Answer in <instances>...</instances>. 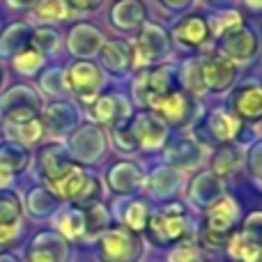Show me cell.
Here are the masks:
<instances>
[{"label":"cell","mask_w":262,"mask_h":262,"mask_svg":"<svg viewBox=\"0 0 262 262\" xmlns=\"http://www.w3.org/2000/svg\"><path fill=\"white\" fill-rule=\"evenodd\" d=\"M239 221V205L230 195H221L207 207L205 214V228L200 232V244L219 249L228 242V237L235 232V226Z\"/></svg>","instance_id":"cell-1"},{"label":"cell","mask_w":262,"mask_h":262,"mask_svg":"<svg viewBox=\"0 0 262 262\" xmlns=\"http://www.w3.org/2000/svg\"><path fill=\"white\" fill-rule=\"evenodd\" d=\"M51 189H53L55 198L69 200V203L78 205L83 209L101 200V180L97 175H92V172L78 168L76 163L58 182H53Z\"/></svg>","instance_id":"cell-2"},{"label":"cell","mask_w":262,"mask_h":262,"mask_svg":"<svg viewBox=\"0 0 262 262\" xmlns=\"http://www.w3.org/2000/svg\"><path fill=\"white\" fill-rule=\"evenodd\" d=\"M147 237L152 244L157 246H168V244H177L184 237H189L191 232V221L186 209L180 203L175 205H166L161 212L152 214L147 219Z\"/></svg>","instance_id":"cell-3"},{"label":"cell","mask_w":262,"mask_h":262,"mask_svg":"<svg viewBox=\"0 0 262 262\" xmlns=\"http://www.w3.org/2000/svg\"><path fill=\"white\" fill-rule=\"evenodd\" d=\"M131 49H134V72H136V69L166 62L172 44L170 37H168V30L161 23L145 21L140 26V30L136 32V41L131 44Z\"/></svg>","instance_id":"cell-4"},{"label":"cell","mask_w":262,"mask_h":262,"mask_svg":"<svg viewBox=\"0 0 262 262\" xmlns=\"http://www.w3.org/2000/svg\"><path fill=\"white\" fill-rule=\"evenodd\" d=\"M198 55V69H200V83H203V92L209 95H223L230 92L237 83L239 69L235 62L223 58L221 53L212 51V53H195Z\"/></svg>","instance_id":"cell-5"},{"label":"cell","mask_w":262,"mask_h":262,"mask_svg":"<svg viewBox=\"0 0 262 262\" xmlns=\"http://www.w3.org/2000/svg\"><path fill=\"white\" fill-rule=\"evenodd\" d=\"M147 111H154L168 127L184 129L189 124H193L195 115H198V97L186 92L184 88H177V90L152 101Z\"/></svg>","instance_id":"cell-6"},{"label":"cell","mask_w":262,"mask_h":262,"mask_svg":"<svg viewBox=\"0 0 262 262\" xmlns=\"http://www.w3.org/2000/svg\"><path fill=\"white\" fill-rule=\"evenodd\" d=\"M170 44L180 51H189V53H198L203 51L209 41L214 39L212 30H209V21L205 14L200 12H186L172 23L168 30Z\"/></svg>","instance_id":"cell-7"},{"label":"cell","mask_w":262,"mask_h":262,"mask_svg":"<svg viewBox=\"0 0 262 262\" xmlns=\"http://www.w3.org/2000/svg\"><path fill=\"white\" fill-rule=\"evenodd\" d=\"M64 85L76 99H81L85 106H90L104 90L106 74L92 60H76L64 72Z\"/></svg>","instance_id":"cell-8"},{"label":"cell","mask_w":262,"mask_h":262,"mask_svg":"<svg viewBox=\"0 0 262 262\" xmlns=\"http://www.w3.org/2000/svg\"><path fill=\"white\" fill-rule=\"evenodd\" d=\"M143 255V239L127 226H118L101 232L99 258L104 262H138Z\"/></svg>","instance_id":"cell-9"},{"label":"cell","mask_w":262,"mask_h":262,"mask_svg":"<svg viewBox=\"0 0 262 262\" xmlns=\"http://www.w3.org/2000/svg\"><path fill=\"white\" fill-rule=\"evenodd\" d=\"M127 127H129L131 138H134L136 149H147V152L161 149L168 140V134H170V127L154 111H147V108H140L138 113H131L127 120Z\"/></svg>","instance_id":"cell-10"},{"label":"cell","mask_w":262,"mask_h":262,"mask_svg":"<svg viewBox=\"0 0 262 262\" xmlns=\"http://www.w3.org/2000/svg\"><path fill=\"white\" fill-rule=\"evenodd\" d=\"M260 49V39H258V30L249 26V21L242 26L226 30L223 35L216 37V53H221L223 58H228L230 62L239 64V62H251L255 60Z\"/></svg>","instance_id":"cell-11"},{"label":"cell","mask_w":262,"mask_h":262,"mask_svg":"<svg viewBox=\"0 0 262 262\" xmlns=\"http://www.w3.org/2000/svg\"><path fill=\"white\" fill-rule=\"evenodd\" d=\"M0 108H3V120L23 122L41 115V97L28 83H16L0 97Z\"/></svg>","instance_id":"cell-12"},{"label":"cell","mask_w":262,"mask_h":262,"mask_svg":"<svg viewBox=\"0 0 262 262\" xmlns=\"http://www.w3.org/2000/svg\"><path fill=\"white\" fill-rule=\"evenodd\" d=\"M242 127H244V124H242L230 111L219 106V108L203 115V120L195 124V134H198V138L207 140V143L212 140L214 145H223V143L237 140V136L242 134Z\"/></svg>","instance_id":"cell-13"},{"label":"cell","mask_w":262,"mask_h":262,"mask_svg":"<svg viewBox=\"0 0 262 262\" xmlns=\"http://www.w3.org/2000/svg\"><path fill=\"white\" fill-rule=\"evenodd\" d=\"M226 249L237 262H260V212L246 216L244 228L228 237Z\"/></svg>","instance_id":"cell-14"},{"label":"cell","mask_w":262,"mask_h":262,"mask_svg":"<svg viewBox=\"0 0 262 262\" xmlns=\"http://www.w3.org/2000/svg\"><path fill=\"white\" fill-rule=\"evenodd\" d=\"M97 55H99V69L104 74L124 78L134 72V49L122 37L104 39L99 51H97Z\"/></svg>","instance_id":"cell-15"},{"label":"cell","mask_w":262,"mask_h":262,"mask_svg":"<svg viewBox=\"0 0 262 262\" xmlns=\"http://www.w3.org/2000/svg\"><path fill=\"white\" fill-rule=\"evenodd\" d=\"M230 111L242 124H260L262 115V92L258 81H246L230 90Z\"/></svg>","instance_id":"cell-16"},{"label":"cell","mask_w":262,"mask_h":262,"mask_svg":"<svg viewBox=\"0 0 262 262\" xmlns=\"http://www.w3.org/2000/svg\"><path fill=\"white\" fill-rule=\"evenodd\" d=\"M147 21V7L143 0H113L108 9V23L122 35H134Z\"/></svg>","instance_id":"cell-17"},{"label":"cell","mask_w":262,"mask_h":262,"mask_svg":"<svg viewBox=\"0 0 262 262\" xmlns=\"http://www.w3.org/2000/svg\"><path fill=\"white\" fill-rule=\"evenodd\" d=\"M88 108H90V118L99 127H113L118 122H124L134 113L129 101L122 95H113V92H101Z\"/></svg>","instance_id":"cell-18"},{"label":"cell","mask_w":262,"mask_h":262,"mask_svg":"<svg viewBox=\"0 0 262 262\" xmlns=\"http://www.w3.org/2000/svg\"><path fill=\"white\" fill-rule=\"evenodd\" d=\"M101 41H104V32L97 26H92V23L83 21V23H76V26L69 28L64 46H67V51L72 55H76V58L90 60L92 55H97Z\"/></svg>","instance_id":"cell-19"},{"label":"cell","mask_w":262,"mask_h":262,"mask_svg":"<svg viewBox=\"0 0 262 262\" xmlns=\"http://www.w3.org/2000/svg\"><path fill=\"white\" fill-rule=\"evenodd\" d=\"M28 262H67L69 246L55 232H39L26 251Z\"/></svg>","instance_id":"cell-20"},{"label":"cell","mask_w":262,"mask_h":262,"mask_svg":"<svg viewBox=\"0 0 262 262\" xmlns=\"http://www.w3.org/2000/svg\"><path fill=\"white\" fill-rule=\"evenodd\" d=\"M37 166H39V175L44 177L49 184L58 182L69 168L74 166L69 152L60 143H46L37 154Z\"/></svg>","instance_id":"cell-21"},{"label":"cell","mask_w":262,"mask_h":262,"mask_svg":"<svg viewBox=\"0 0 262 262\" xmlns=\"http://www.w3.org/2000/svg\"><path fill=\"white\" fill-rule=\"evenodd\" d=\"M0 127H3V134L7 140H14V143L23 145V147H35V145L41 143L46 129H44V120L41 115L30 120H23V122H7V120H0Z\"/></svg>","instance_id":"cell-22"},{"label":"cell","mask_w":262,"mask_h":262,"mask_svg":"<svg viewBox=\"0 0 262 262\" xmlns=\"http://www.w3.org/2000/svg\"><path fill=\"white\" fill-rule=\"evenodd\" d=\"M72 149L83 161H88V163L97 161V159L104 154V134H101V129L97 127V124H85V127H81L76 131V136H74Z\"/></svg>","instance_id":"cell-23"},{"label":"cell","mask_w":262,"mask_h":262,"mask_svg":"<svg viewBox=\"0 0 262 262\" xmlns=\"http://www.w3.org/2000/svg\"><path fill=\"white\" fill-rule=\"evenodd\" d=\"M209 163H212V172L216 177H230V175H235L242 168V163H244V149H242L235 140H232V143L216 145Z\"/></svg>","instance_id":"cell-24"},{"label":"cell","mask_w":262,"mask_h":262,"mask_svg":"<svg viewBox=\"0 0 262 262\" xmlns=\"http://www.w3.org/2000/svg\"><path fill=\"white\" fill-rule=\"evenodd\" d=\"M108 184L115 193H134L143 186V170L131 161H118L108 170Z\"/></svg>","instance_id":"cell-25"},{"label":"cell","mask_w":262,"mask_h":262,"mask_svg":"<svg viewBox=\"0 0 262 262\" xmlns=\"http://www.w3.org/2000/svg\"><path fill=\"white\" fill-rule=\"evenodd\" d=\"M76 118H78L76 108H74L72 104H67V101H53V104H51L49 108H44V113H41L44 129L55 136H62V134H67V131H72L74 124H76Z\"/></svg>","instance_id":"cell-26"},{"label":"cell","mask_w":262,"mask_h":262,"mask_svg":"<svg viewBox=\"0 0 262 262\" xmlns=\"http://www.w3.org/2000/svg\"><path fill=\"white\" fill-rule=\"evenodd\" d=\"M28 166H30V149L5 138V143H0V172L7 177L18 175Z\"/></svg>","instance_id":"cell-27"},{"label":"cell","mask_w":262,"mask_h":262,"mask_svg":"<svg viewBox=\"0 0 262 262\" xmlns=\"http://www.w3.org/2000/svg\"><path fill=\"white\" fill-rule=\"evenodd\" d=\"M221 191H223L221 177H216L214 172H200L193 180V184H191L189 195L198 207H209L214 200L221 198Z\"/></svg>","instance_id":"cell-28"},{"label":"cell","mask_w":262,"mask_h":262,"mask_svg":"<svg viewBox=\"0 0 262 262\" xmlns=\"http://www.w3.org/2000/svg\"><path fill=\"white\" fill-rule=\"evenodd\" d=\"M32 28L23 21H16L12 26H7V30L0 32V58H12L16 55L23 46L30 44Z\"/></svg>","instance_id":"cell-29"},{"label":"cell","mask_w":262,"mask_h":262,"mask_svg":"<svg viewBox=\"0 0 262 262\" xmlns=\"http://www.w3.org/2000/svg\"><path fill=\"white\" fill-rule=\"evenodd\" d=\"M200 161H203V147L191 138L170 143V147H168V163H170V166L193 168V166H198Z\"/></svg>","instance_id":"cell-30"},{"label":"cell","mask_w":262,"mask_h":262,"mask_svg":"<svg viewBox=\"0 0 262 262\" xmlns=\"http://www.w3.org/2000/svg\"><path fill=\"white\" fill-rule=\"evenodd\" d=\"M12 67L16 69L18 74H23V76H35V74H39V69L44 67L46 58L39 53V51L35 49V46H23L21 51H18L16 55H12Z\"/></svg>","instance_id":"cell-31"},{"label":"cell","mask_w":262,"mask_h":262,"mask_svg":"<svg viewBox=\"0 0 262 262\" xmlns=\"http://www.w3.org/2000/svg\"><path fill=\"white\" fill-rule=\"evenodd\" d=\"M32 14L44 23H55V21H67L72 16L67 3L64 0H35L32 5Z\"/></svg>","instance_id":"cell-32"},{"label":"cell","mask_w":262,"mask_h":262,"mask_svg":"<svg viewBox=\"0 0 262 262\" xmlns=\"http://www.w3.org/2000/svg\"><path fill=\"white\" fill-rule=\"evenodd\" d=\"M55 228L60 235L69 237V239H78L85 237V223H83V209H64L55 219Z\"/></svg>","instance_id":"cell-33"},{"label":"cell","mask_w":262,"mask_h":262,"mask_svg":"<svg viewBox=\"0 0 262 262\" xmlns=\"http://www.w3.org/2000/svg\"><path fill=\"white\" fill-rule=\"evenodd\" d=\"M207 21H209L212 37L216 39V37L223 35L226 30H232V28L246 23V16H244V12H239V9H219L216 14L207 16Z\"/></svg>","instance_id":"cell-34"},{"label":"cell","mask_w":262,"mask_h":262,"mask_svg":"<svg viewBox=\"0 0 262 262\" xmlns=\"http://www.w3.org/2000/svg\"><path fill=\"white\" fill-rule=\"evenodd\" d=\"M23 214V205L18 195L9 189H0V223L3 226H18Z\"/></svg>","instance_id":"cell-35"},{"label":"cell","mask_w":262,"mask_h":262,"mask_svg":"<svg viewBox=\"0 0 262 262\" xmlns=\"http://www.w3.org/2000/svg\"><path fill=\"white\" fill-rule=\"evenodd\" d=\"M83 223H85V237H99L108 228V212L101 203H95L83 209Z\"/></svg>","instance_id":"cell-36"},{"label":"cell","mask_w":262,"mask_h":262,"mask_svg":"<svg viewBox=\"0 0 262 262\" xmlns=\"http://www.w3.org/2000/svg\"><path fill=\"white\" fill-rule=\"evenodd\" d=\"M60 44H62V39H60V35L53 30V28H37V30H32V35H30V46H35L44 58L51 53H55Z\"/></svg>","instance_id":"cell-37"},{"label":"cell","mask_w":262,"mask_h":262,"mask_svg":"<svg viewBox=\"0 0 262 262\" xmlns=\"http://www.w3.org/2000/svg\"><path fill=\"white\" fill-rule=\"evenodd\" d=\"M55 203H58V198H55L51 191L35 189L30 193V198H28V209H30L35 216H46V214H51L55 209Z\"/></svg>","instance_id":"cell-38"},{"label":"cell","mask_w":262,"mask_h":262,"mask_svg":"<svg viewBox=\"0 0 262 262\" xmlns=\"http://www.w3.org/2000/svg\"><path fill=\"white\" fill-rule=\"evenodd\" d=\"M122 219H124V223H127L129 230L140 232V230H145V226H147L149 212H147V207H145V203H140V200H134V203L127 205Z\"/></svg>","instance_id":"cell-39"},{"label":"cell","mask_w":262,"mask_h":262,"mask_svg":"<svg viewBox=\"0 0 262 262\" xmlns=\"http://www.w3.org/2000/svg\"><path fill=\"white\" fill-rule=\"evenodd\" d=\"M177 175L175 170H157L152 175V191H157L159 195H166V193H172V189L177 186Z\"/></svg>","instance_id":"cell-40"},{"label":"cell","mask_w":262,"mask_h":262,"mask_svg":"<svg viewBox=\"0 0 262 262\" xmlns=\"http://www.w3.org/2000/svg\"><path fill=\"white\" fill-rule=\"evenodd\" d=\"M41 88L46 92H53V95H64L67 92V85H64V74L60 69H51V72H44V78H41Z\"/></svg>","instance_id":"cell-41"},{"label":"cell","mask_w":262,"mask_h":262,"mask_svg":"<svg viewBox=\"0 0 262 262\" xmlns=\"http://www.w3.org/2000/svg\"><path fill=\"white\" fill-rule=\"evenodd\" d=\"M170 262H200V255H198V249L195 244L191 242H184V244H177L175 249L170 251Z\"/></svg>","instance_id":"cell-42"},{"label":"cell","mask_w":262,"mask_h":262,"mask_svg":"<svg viewBox=\"0 0 262 262\" xmlns=\"http://www.w3.org/2000/svg\"><path fill=\"white\" fill-rule=\"evenodd\" d=\"M244 161H246V168L251 170V177H253V182L258 184L260 182V143L255 140L253 145H251V149L244 154Z\"/></svg>","instance_id":"cell-43"},{"label":"cell","mask_w":262,"mask_h":262,"mask_svg":"<svg viewBox=\"0 0 262 262\" xmlns=\"http://www.w3.org/2000/svg\"><path fill=\"white\" fill-rule=\"evenodd\" d=\"M69 7V12H78V14H92L97 9H101L106 5V0H64Z\"/></svg>","instance_id":"cell-44"},{"label":"cell","mask_w":262,"mask_h":262,"mask_svg":"<svg viewBox=\"0 0 262 262\" xmlns=\"http://www.w3.org/2000/svg\"><path fill=\"white\" fill-rule=\"evenodd\" d=\"M159 5H161L163 9H168V12H182V9H186L193 0H157Z\"/></svg>","instance_id":"cell-45"},{"label":"cell","mask_w":262,"mask_h":262,"mask_svg":"<svg viewBox=\"0 0 262 262\" xmlns=\"http://www.w3.org/2000/svg\"><path fill=\"white\" fill-rule=\"evenodd\" d=\"M16 235H18V226H3V223H0V246L14 242Z\"/></svg>","instance_id":"cell-46"},{"label":"cell","mask_w":262,"mask_h":262,"mask_svg":"<svg viewBox=\"0 0 262 262\" xmlns=\"http://www.w3.org/2000/svg\"><path fill=\"white\" fill-rule=\"evenodd\" d=\"M7 3V7H12V9H32V5H35V0H5Z\"/></svg>","instance_id":"cell-47"},{"label":"cell","mask_w":262,"mask_h":262,"mask_svg":"<svg viewBox=\"0 0 262 262\" xmlns=\"http://www.w3.org/2000/svg\"><path fill=\"white\" fill-rule=\"evenodd\" d=\"M242 3H244L246 12L251 9V12H253L255 16H258V12H260V3H262V0H242Z\"/></svg>","instance_id":"cell-48"},{"label":"cell","mask_w":262,"mask_h":262,"mask_svg":"<svg viewBox=\"0 0 262 262\" xmlns=\"http://www.w3.org/2000/svg\"><path fill=\"white\" fill-rule=\"evenodd\" d=\"M0 262H18V260L14 258V255H9V253H3L0 255Z\"/></svg>","instance_id":"cell-49"},{"label":"cell","mask_w":262,"mask_h":262,"mask_svg":"<svg viewBox=\"0 0 262 262\" xmlns=\"http://www.w3.org/2000/svg\"><path fill=\"white\" fill-rule=\"evenodd\" d=\"M207 5H223V3H230V0H203Z\"/></svg>","instance_id":"cell-50"},{"label":"cell","mask_w":262,"mask_h":262,"mask_svg":"<svg viewBox=\"0 0 262 262\" xmlns=\"http://www.w3.org/2000/svg\"><path fill=\"white\" fill-rule=\"evenodd\" d=\"M5 184H7V175H3V172H0V189H3Z\"/></svg>","instance_id":"cell-51"},{"label":"cell","mask_w":262,"mask_h":262,"mask_svg":"<svg viewBox=\"0 0 262 262\" xmlns=\"http://www.w3.org/2000/svg\"><path fill=\"white\" fill-rule=\"evenodd\" d=\"M3 78H5L3 76V67H0V90H3Z\"/></svg>","instance_id":"cell-52"}]
</instances>
